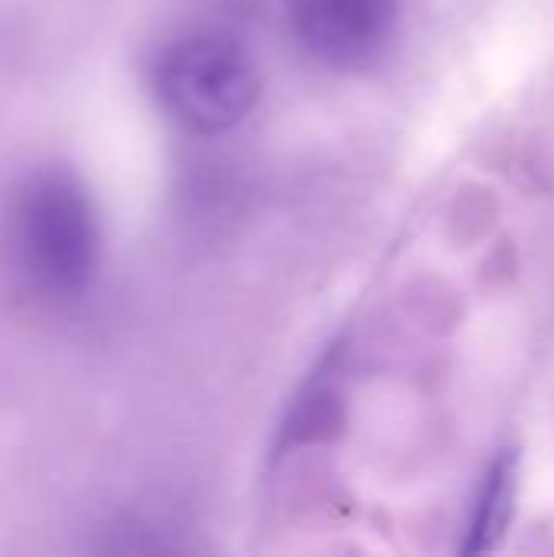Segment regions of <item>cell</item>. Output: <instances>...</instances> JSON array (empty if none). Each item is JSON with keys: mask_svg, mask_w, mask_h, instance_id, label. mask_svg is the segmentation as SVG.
I'll use <instances>...</instances> for the list:
<instances>
[{"mask_svg": "<svg viewBox=\"0 0 554 557\" xmlns=\"http://www.w3.org/2000/svg\"><path fill=\"white\" fill-rule=\"evenodd\" d=\"M10 235L29 284L52 300H82L101 268V222L85 183L65 166L33 170L13 196Z\"/></svg>", "mask_w": 554, "mask_h": 557, "instance_id": "6da1fadb", "label": "cell"}, {"mask_svg": "<svg viewBox=\"0 0 554 557\" xmlns=\"http://www.w3.org/2000/svg\"><path fill=\"white\" fill-rule=\"evenodd\" d=\"M150 88L173 124L196 137H222L255 114L264 82L255 55L238 39L196 29L157 49Z\"/></svg>", "mask_w": 554, "mask_h": 557, "instance_id": "7a4b0ae2", "label": "cell"}, {"mask_svg": "<svg viewBox=\"0 0 554 557\" xmlns=\"http://www.w3.org/2000/svg\"><path fill=\"white\" fill-rule=\"evenodd\" d=\"M294 42L323 69L362 72L382 62L398 36V0H284Z\"/></svg>", "mask_w": 554, "mask_h": 557, "instance_id": "3957f363", "label": "cell"}, {"mask_svg": "<svg viewBox=\"0 0 554 557\" xmlns=\"http://www.w3.org/2000/svg\"><path fill=\"white\" fill-rule=\"evenodd\" d=\"M346 356L340 346L327 349L323 359L313 366L307 382L294 392L284 421L278 428L274 450L291 454L307 444H323L340 434L343 411H346Z\"/></svg>", "mask_w": 554, "mask_h": 557, "instance_id": "277c9868", "label": "cell"}, {"mask_svg": "<svg viewBox=\"0 0 554 557\" xmlns=\"http://www.w3.org/2000/svg\"><path fill=\"white\" fill-rule=\"evenodd\" d=\"M516 499H519V450L503 447L490 460L480 490L470 506V519L464 525V542L460 555L464 557H487L493 555L516 519Z\"/></svg>", "mask_w": 554, "mask_h": 557, "instance_id": "5b68a950", "label": "cell"}]
</instances>
